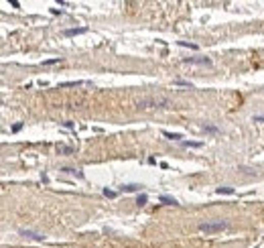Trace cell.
Wrapping results in <instances>:
<instances>
[{
    "label": "cell",
    "mask_w": 264,
    "mask_h": 248,
    "mask_svg": "<svg viewBox=\"0 0 264 248\" xmlns=\"http://www.w3.org/2000/svg\"><path fill=\"white\" fill-rule=\"evenodd\" d=\"M57 63H63L61 57H55V59H47V61H43V65H57Z\"/></svg>",
    "instance_id": "obj_12"
},
{
    "label": "cell",
    "mask_w": 264,
    "mask_h": 248,
    "mask_svg": "<svg viewBox=\"0 0 264 248\" xmlns=\"http://www.w3.org/2000/svg\"><path fill=\"white\" fill-rule=\"evenodd\" d=\"M254 122H264V116H254Z\"/></svg>",
    "instance_id": "obj_23"
},
{
    "label": "cell",
    "mask_w": 264,
    "mask_h": 248,
    "mask_svg": "<svg viewBox=\"0 0 264 248\" xmlns=\"http://www.w3.org/2000/svg\"><path fill=\"white\" fill-rule=\"evenodd\" d=\"M146 199H148V197H146V195H144V193H142V195H138V199H136V203H138V206H144V203H146Z\"/></svg>",
    "instance_id": "obj_18"
},
{
    "label": "cell",
    "mask_w": 264,
    "mask_h": 248,
    "mask_svg": "<svg viewBox=\"0 0 264 248\" xmlns=\"http://www.w3.org/2000/svg\"><path fill=\"white\" fill-rule=\"evenodd\" d=\"M179 47H189V49H197V45H193V43H187V41H179Z\"/></svg>",
    "instance_id": "obj_17"
},
{
    "label": "cell",
    "mask_w": 264,
    "mask_h": 248,
    "mask_svg": "<svg viewBox=\"0 0 264 248\" xmlns=\"http://www.w3.org/2000/svg\"><path fill=\"white\" fill-rule=\"evenodd\" d=\"M84 33H88V29H85V27H79V29H65V31H63V35H65V37H73V35H84Z\"/></svg>",
    "instance_id": "obj_4"
},
{
    "label": "cell",
    "mask_w": 264,
    "mask_h": 248,
    "mask_svg": "<svg viewBox=\"0 0 264 248\" xmlns=\"http://www.w3.org/2000/svg\"><path fill=\"white\" fill-rule=\"evenodd\" d=\"M181 144H183V147H191V148H199V147H201V143H191V140H181Z\"/></svg>",
    "instance_id": "obj_13"
},
{
    "label": "cell",
    "mask_w": 264,
    "mask_h": 248,
    "mask_svg": "<svg viewBox=\"0 0 264 248\" xmlns=\"http://www.w3.org/2000/svg\"><path fill=\"white\" fill-rule=\"evenodd\" d=\"M142 185H136V183H128V185H122V191L124 193H134V191H138Z\"/></svg>",
    "instance_id": "obj_6"
},
{
    "label": "cell",
    "mask_w": 264,
    "mask_h": 248,
    "mask_svg": "<svg viewBox=\"0 0 264 248\" xmlns=\"http://www.w3.org/2000/svg\"><path fill=\"white\" fill-rule=\"evenodd\" d=\"M10 6H12V8H19L20 2H19V0H10Z\"/></svg>",
    "instance_id": "obj_21"
},
{
    "label": "cell",
    "mask_w": 264,
    "mask_h": 248,
    "mask_svg": "<svg viewBox=\"0 0 264 248\" xmlns=\"http://www.w3.org/2000/svg\"><path fill=\"white\" fill-rule=\"evenodd\" d=\"M57 153H65V155H71L73 148H71V147H57Z\"/></svg>",
    "instance_id": "obj_15"
},
{
    "label": "cell",
    "mask_w": 264,
    "mask_h": 248,
    "mask_svg": "<svg viewBox=\"0 0 264 248\" xmlns=\"http://www.w3.org/2000/svg\"><path fill=\"white\" fill-rule=\"evenodd\" d=\"M20 234L23 236H27V238H33V240H43V234H37V232H31V230H20Z\"/></svg>",
    "instance_id": "obj_5"
},
{
    "label": "cell",
    "mask_w": 264,
    "mask_h": 248,
    "mask_svg": "<svg viewBox=\"0 0 264 248\" xmlns=\"http://www.w3.org/2000/svg\"><path fill=\"white\" fill-rule=\"evenodd\" d=\"M203 130L205 132H209V134H218V126H213V124H205V126H203Z\"/></svg>",
    "instance_id": "obj_11"
},
{
    "label": "cell",
    "mask_w": 264,
    "mask_h": 248,
    "mask_svg": "<svg viewBox=\"0 0 264 248\" xmlns=\"http://www.w3.org/2000/svg\"><path fill=\"white\" fill-rule=\"evenodd\" d=\"M61 171H63V173H69V175H75V177H79V179L84 177V173H81L79 169H71V167H63Z\"/></svg>",
    "instance_id": "obj_7"
},
{
    "label": "cell",
    "mask_w": 264,
    "mask_h": 248,
    "mask_svg": "<svg viewBox=\"0 0 264 248\" xmlns=\"http://www.w3.org/2000/svg\"><path fill=\"white\" fill-rule=\"evenodd\" d=\"M63 126H65V128H69V130H71V128H73V122H63Z\"/></svg>",
    "instance_id": "obj_22"
},
{
    "label": "cell",
    "mask_w": 264,
    "mask_h": 248,
    "mask_svg": "<svg viewBox=\"0 0 264 248\" xmlns=\"http://www.w3.org/2000/svg\"><path fill=\"white\" fill-rule=\"evenodd\" d=\"M161 203H165V206H179L177 203V199H173V197H169V195H161Z\"/></svg>",
    "instance_id": "obj_8"
},
{
    "label": "cell",
    "mask_w": 264,
    "mask_h": 248,
    "mask_svg": "<svg viewBox=\"0 0 264 248\" xmlns=\"http://www.w3.org/2000/svg\"><path fill=\"white\" fill-rule=\"evenodd\" d=\"M218 193H226V195H232V193H236V189L234 187H218Z\"/></svg>",
    "instance_id": "obj_10"
},
{
    "label": "cell",
    "mask_w": 264,
    "mask_h": 248,
    "mask_svg": "<svg viewBox=\"0 0 264 248\" xmlns=\"http://www.w3.org/2000/svg\"><path fill=\"white\" fill-rule=\"evenodd\" d=\"M169 100L167 98H144L138 102V108H167Z\"/></svg>",
    "instance_id": "obj_2"
},
{
    "label": "cell",
    "mask_w": 264,
    "mask_h": 248,
    "mask_svg": "<svg viewBox=\"0 0 264 248\" xmlns=\"http://www.w3.org/2000/svg\"><path fill=\"white\" fill-rule=\"evenodd\" d=\"M228 224L224 220H211V222H201L199 224V230H201L203 234H213V232H222V230H226Z\"/></svg>",
    "instance_id": "obj_1"
},
{
    "label": "cell",
    "mask_w": 264,
    "mask_h": 248,
    "mask_svg": "<svg viewBox=\"0 0 264 248\" xmlns=\"http://www.w3.org/2000/svg\"><path fill=\"white\" fill-rule=\"evenodd\" d=\"M20 128H23V122H19V124H14V126H12V132H19Z\"/></svg>",
    "instance_id": "obj_20"
},
{
    "label": "cell",
    "mask_w": 264,
    "mask_h": 248,
    "mask_svg": "<svg viewBox=\"0 0 264 248\" xmlns=\"http://www.w3.org/2000/svg\"><path fill=\"white\" fill-rule=\"evenodd\" d=\"M163 136L169 140H181V134H177V132H167V130H163Z\"/></svg>",
    "instance_id": "obj_9"
},
{
    "label": "cell",
    "mask_w": 264,
    "mask_h": 248,
    "mask_svg": "<svg viewBox=\"0 0 264 248\" xmlns=\"http://www.w3.org/2000/svg\"><path fill=\"white\" fill-rule=\"evenodd\" d=\"M102 193H104V195H106V197H110V199H114V197H116V195H118V193H116V191H112V189H104V191H102Z\"/></svg>",
    "instance_id": "obj_16"
},
{
    "label": "cell",
    "mask_w": 264,
    "mask_h": 248,
    "mask_svg": "<svg viewBox=\"0 0 264 248\" xmlns=\"http://www.w3.org/2000/svg\"><path fill=\"white\" fill-rule=\"evenodd\" d=\"M183 63H197V65H211L209 57H187L183 59Z\"/></svg>",
    "instance_id": "obj_3"
},
{
    "label": "cell",
    "mask_w": 264,
    "mask_h": 248,
    "mask_svg": "<svg viewBox=\"0 0 264 248\" xmlns=\"http://www.w3.org/2000/svg\"><path fill=\"white\" fill-rule=\"evenodd\" d=\"M175 84H177V85H189V88H191V84H189V82H183V79H175Z\"/></svg>",
    "instance_id": "obj_19"
},
{
    "label": "cell",
    "mask_w": 264,
    "mask_h": 248,
    "mask_svg": "<svg viewBox=\"0 0 264 248\" xmlns=\"http://www.w3.org/2000/svg\"><path fill=\"white\" fill-rule=\"evenodd\" d=\"M84 82H61L59 88H73V85H81Z\"/></svg>",
    "instance_id": "obj_14"
}]
</instances>
